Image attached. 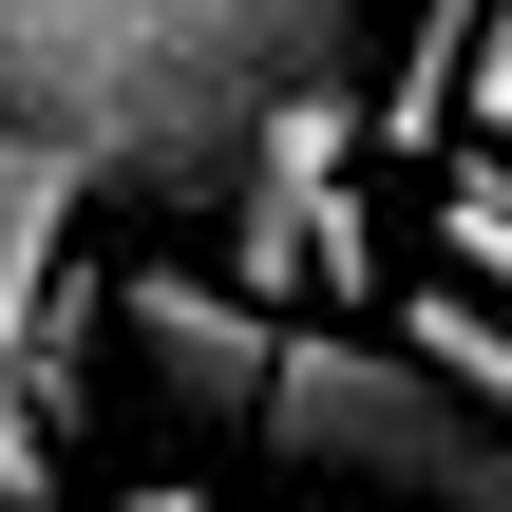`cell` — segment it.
Here are the masks:
<instances>
[{
	"instance_id": "6da1fadb",
	"label": "cell",
	"mask_w": 512,
	"mask_h": 512,
	"mask_svg": "<svg viewBox=\"0 0 512 512\" xmlns=\"http://www.w3.org/2000/svg\"><path fill=\"white\" fill-rule=\"evenodd\" d=\"M380 0H0V114L76 152L95 209H228L247 133L361 76Z\"/></svg>"
},
{
	"instance_id": "3957f363",
	"label": "cell",
	"mask_w": 512,
	"mask_h": 512,
	"mask_svg": "<svg viewBox=\"0 0 512 512\" xmlns=\"http://www.w3.org/2000/svg\"><path fill=\"white\" fill-rule=\"evenodd\" d=\"M76 228H95L76 152L0 114V380H38V342H57V266H76Z\"/></svg>"
},
{
	"instance_id": "8992f818",
	"label": "cell",
	"mask_w": 512,
	"mask_h": 512,
	"mask_svg": "<svg viewBox=\"0 0 512 512\" xmlns=\"http://www.w3.org/2000/svg\"><path fill=\"white\" fill-rule=\"evenodd\" d=\"M456 133L512 152V0H475V57H456Z\"/></svg>"
},
{
	"instance_id": "7a4b0ae2",
	"label": "cell",
	"mask_w": 512,
	"mask_h": 512,
	"mask_svg": "<svg viewBox=\"0 0 512 512\" xmlns=\"http://www.w3.org/2000/svg\"><path fill=\"white\" fill-rule=\"evenodd\" d=\"M95 304H114V380L152 399V437H247V399H266V342H285V304H266V285L133 266V285H95Z\"/></svg>"
},
{
	"instance_id": "5b68a950",
	"label": "cell",
	"mask_w": 512,
	"mask_h": 512,
	"mask_svg": "<svg viewBox=\"0 0 512 512\" xmlns=\"http://www.w3.org/2000/svg\"><path fill=\"white\" fill-rule=\"evenodd\" d=\"M399 342H418V361H437L456 399H494V418H512V323H475V304H418Z\"/></svg>"
},
{
	"instance_id": "277c9868",
	"label": "cell",
	"mask_w": 512,
	"mask_h": 512,
	"mask_svg": "<svg viewBox=\"0 0 512 512\" xmlns=\"http://www.w3.org/2000/svg\"><path fill=\"white\" fill-rule=\"evenodd\" d=\"M456 57H475V0H418V38H399V76H380V133H399V152L456 133Z\"/></svg>"
}]
</instances>
